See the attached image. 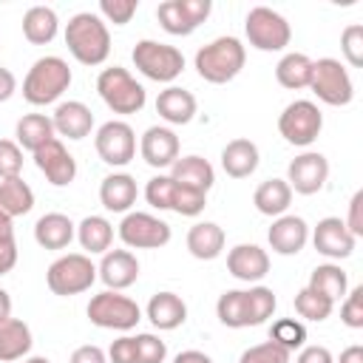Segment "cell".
Segmentation results:
<instances>
[{
  "label": "cell",
  "mask_w": 363,
  "mask_h": 363,
  "mask_svg": "<svg viewBox=\"0 0 363 363\" xmlns=\"http://www.w3.org/2000/svg\"><path fill=\"white\" fill-rule=\"evenodd\" d=\"M170 179L184 184V187L207 193L213 187V182H216V170H213V164L207 159L193 153V156H182V159H176L170 164Z\"/></svg>",
  "instance_id": "27"
},
{
  "label": "cell",
  "mask_w": 363,
  "mask_h": 363,
  "mask_svg": "<svg viewBox=\"0 0 363 363\" xmlns=\"http://www.w3.org/2000/svg\"><path fill=\"white\" fill-rule=\"evenodd\" d=\"M340 320L349 329H363V286H354L349 295H343Z\"/></svg>",
  "instance_id": "47"
},
{
  "label": "cell",
  "mask_w": 363,
  "mask_h": 363,
  "mask_svg": "<svg viewBox=\"0 0 363 363\" xmlns=\"http://www.w3.org/2000/svg\"><path fill=\"white\" fill-rule=\"evenodd\" d=\"M136 196H139L136 179L128 173H111L99 184V201L111 213H128L136 204Z\"/></svg>",
  "instance_id": "23"
},
{
  "label": "cell",
  "mask_w": 363,
  "mask_h": 363,
  "mask_svg": "<svg viewBox=\"0 0 363 363\" xmlns=\"http://www.w3.org/2000/svg\"><path fill=\"white\" fill-rule=\"evenodd\" d=\"M77 238H79L82 250H88L91 255H96V252L105 255L113 241V224L105 216H85L77 224Z\"/></svg>",
  "instance_id": "33"
},
{
  "label": "cell",
  "mask_w": 363,
  "mask_h": 363,
  "mask_svg": "<svg viewBox=\"0 0 363 363\" xmlns=\"http://www.w3.org/2000/svg\"><path fill=\"white\" fill-rule=\"evenodd\" d=\"M340 51L346 57V62L352 68H360L363 65V26L360 23H352L343 28L340 34Z\"/></svg>",
  "instance_id": "43"
},
{
  "label": "cell",
  "mask_w": 363,
  "mask_h": 363,
  "mask_svg": "<svg viewBox=\"0 0 363 363\" xmlns=\"http://www.w3.org/2000/svg\"><path fill=\"white\" fill-rule=\"evenodd\" d=\"M267 241L278 255H298L309 241V227L301 216H278L267 233Z\"/></svg>",
  "instance_id": "19"
},
{
  "label": "cell",
  "mask_w": 363,
  "mask_h": 363,
  "mask_svg": "<svg viewBox=\"0 0 363 363\" xmlns=\"http://www.w3.org/2000/svg\"><path fill=\"white\" fill-rule=\"evenodd\" d=\"M96 94L102 96V102L113 111V113H122V116H130V113H139L145 108V88L142 82L133 79V74L122 65H111V68H102L99 77H96Z\"/></svg>",
  "instance_id": "4"
},
{
  "label": "cell",
  "mask_w": 363,
  "mask_h": 363,
  "mask_svg": "<svg viewBox=\"0 0 363 363\" xmlns=\"http://www.w3.org/2000/svg\"><path fill=\"white\" fill-rule=\"evenodd\" d=\"M71 85V68L62 57H40L26 79H23V96L28 105H51L57 102Z\"/></svg>",
  "instance_id": "3"
},
{
  "label": "cell",
  "mask_w": 363,
  "mask_h": 363,
  "mask_svg": "<svg viewBox=\"0 0 363 363\" xmlns=\"http://www.w3.org/2000/svg\"><path fill=\"white\" fill-rule=\"evenodd\" d=\"M6 318H11V298L6 289H0V320H6Z\"/></svg>",
  "instance_id": "58"
},
{
  "label": "cell",
  "mask_w": 363,
  "mask_h": 363,
  "mask_svg": "<svg viewBox=\"0 0 363 363\" xmlns=\"http://www.w3.org/2000/svg\"><path fill=\"white\" fill-rule=\"evenodd\" d=\"M309 77H312V60L301 51H289L278 60L275 65V79L289 88V91H298V88H309Z\"/></svg>",
  "instance_id": "34"
},
{
  "label": "cell",
  "mask_w": 363,
  "mask_h": 363,
  "mask_svg": "<svg viewBox=\"0 0 363 363\" xmlns=\"http://www.w3.org/2000/svg\"><path fill=\"white\" fill-rule=\"evenodd\" d=\"M320 128H323V113L318 111L315 102L309 99H295L289 102L281 116H278V130L281 136L295 145V147H309L318 136H320Z\"/></svg>",
  "instance_id": "10"
},
{
  "label": "cell",
  "mask_w": 363,
  "mask_h": 363,
  "mask_svg": "<svg viewBox=\"0 0 363 363\" xmlns=\"http://www.w3.org/2000/svg\"><path fill=\"white\" fill-rule=\"evenodd\" d=\"M34 207V190L20 179H3L0 182V213H6L9 218L26 216Z\"/></svg>",
  "instance_id": "36"
},
{
  "label": "cell",
  "mask_w": 363,
  "mask_h": 363,
  "mask_svg": "<svg viewBox=\"0 0 363 363\" xmlns=\"http://www.w3.org/2000/svg\"><path fill=\"white\" fill-rule=\"evenodd\" d=\"M23 170V150L11 139H0V182L14 179Z\"/></svg>",
  "instance_id": "46"
},
{
  "label": "cell",
  "mask_w": 363,
  "mask_h": 363,
  "mask_svg": "<svg viewBox=\"0 0 363 363\" xmlns=\"http://www.w3.org/2000/svg\"><path fill=\"white\" fill-rule=\"evenodd\" d=\"M88 320L99 329H116V332H128L142 320V309L133 298L119 295L113 289H105L99 295H94L88 301Z\"/></svg>",
  "instance_id": "6"
},
{
  "label": "cell",
  "mask_w": 363,
  "mask_h": 363,
  "mask_svg": "<svg viewBox=\"0 0 363 363\" xmlns=\"http://www.w3.org/2000/svg\"><path fill=\"white\" fill-rule=\"evenodd\" d=\"M210 11H213L210 0H164L156 9V20L167 34L187 37L210 17Z\"/></svg>",
  "instance_id": "11"
},
{
  "label": "cell",
  "mask_w": 363,
  "mask_h": 363,
  "mask_svg": "<svg viewBox=\"0 0 363 363\" xmlns=\"http://www.w3.org/2000/svg\"><path fill=\"white\" fill-rule=\"evenodd\" d=\"M51 122H54V133H60L65 139H85L91 133V128H94V113H91V108L85 102L68 99V102L57 105Z\"/></svg>",
  "instance_id": "21"
},
{
  "label": "cell",
  "mask_w": 363,
  "mask_h": 363,
  "mask_svg": "<svg viewBox=\"0 0 363 363\" xmlns=\"http://www.w3.org/2000/svg\"><path fill=\"white\" fill-rule=\"evenodd\" d=\"M173 363H213V357L199 352V349H184V352H179L173 357Z\"/></svg>",
  "instance_id": "55"
},
{
  "label": "cell",
  "mask_w": 363,
  "mask_h": 363,
  "mask_svg": "<svg viewBox=\"0 0 363 363\" xmlns=\"http://www.w3.org/2000/svg\"><path fill=\"white\" fill-rule=\"evenodd\" d=\"M14 136H17V145L20 150H40L45 142L54 139V122L51 116L45 113H26L17 119V128H14Z\"/></svg>",
  "instance_id": "32"
},
{
  "label": "cell",
  "mask_w": 363,
  "mask_h": 363,
  "mask_svg": "<svg viewBox=\"0 0 363 363\" xmlns=\"http://www.w3.org/2000/svg\"><path fill=\"white\" fill-rule=\"evenodd\" d=\"M309 91L332 105V108H343L352 102L354 96V85H352V77L349 71L340 65V60H332V57H323L318 62H312V77H309Z\"/></svg>",
  "instance_id": "8"
},
{
  "label": "cell",
  "mask_w": 363,
  "mask_h": 363,
  "mask_svg": "<svg viewBox=\"0 0 363 363\" xmlns=\"http://www.w3.org/2000/svg\"><path fill=\"white\" fill-rule=\"evenodd\" d=\"M77 235V224L62 213H45L34 224V241L43 250H65Z\"/></svg>",
  "instance_id": "22"
},
{
  "label": "cell",
  "mask_w": 363,
  "mask_h": 363,
  "mask_svg": "<svg viewBox=\"0 0 363 363\" xmlns=\"http://www.w3.org/2000/svg\"><path fill=\"white\" fill-rule=\"evenodd\" d=\"M252 204L261 216H284L286 207L292 204V190L286 184V179H267L255 187L252 193Z\"/></svg>",
  "instance_id": "30"
},
{
  "label": "cell",
  "mask_w": 363,
  "mask_h": 363,
  "mask_svg": "<svg viewBox=\"0 0 363 363\" xmlns=\"http://www.w3.org/2000/svg\"><path fill=\"white\" fill-rule=\"evenodd\" d=\"M94 147L99 153V159L111 167H125L133 156H136V133L128 122L122 119H111L105 122L96 136H94Z\"/></svg>",
  "instance_id": "12"
},
{
  "label": "cell",
  "mask_w": 363,
  "mask_h": 363,
  "mask_svg": "<svg viewBox=\"0 0 363 363\" xmlns=\"http://www.w3.org/2000/svg\"><path fill=\"white\" fill-rule=\"evenodd\" d=\"M204 207H207V193L173 182V193H170V210H173V213L193 218V216H199Z\"/></svg>",
  "instance_id": "39"
},
{
  "label": "cell",
  "mask_w": 363,
  "mask_h": 363,
  "mask_svg": "<svg viewBox=\"0 0 363 363\" xmlns=\"http://www.w3.org/2000/svg\"><path fill=\"white\" fill-rule=\"evenodd\" d=\"M269 340L278 343V346H284L286 352H295V349L303 346V340H306V329H303V323L295 320V318H281V320L272 323V329H269Z\"/></svg>",
  "instance_id": "40"
},
{
  "label": "cell",
  "mask_w": 363,
  "mask_h": 363,
  "mask_svg": "<svg viewBox=\"0 0 363 363\" xmlns=\"http://www.w3.org/2000/svg\"><path fill=\"white\" fill-rule=\"evenodd\" d=\"M139 153L150 167H170L179 159V136L164 125H153L142 133Z\"/></svg>",
  "instance_id": "18"
},
{
  "label": "cell",
  "mask_w": 363,
  "mask_h": 363,
  "mask_svg": "<svg viewBox=\"0 0 363 363\" xmlns=\"http://www.w3.org/2000/svg\"><path fill=\"white\" fill-rule=\"evenodd\" d=\"M306 286H309L312 292H318V295H323V298H329V301L335 303V301H340V298L346 295V289H349V278H346V272H343L337 264H318V267L312 269Z\"/></svg>",
  "instance_id": "35"
},
{
  "label": "cell",
  "mask_w": 363,
  "mask_h": 363,
  "mask_svg": "<svg viewBox=\"0 0 363 363\" xmlns=\"http://www.w3.org/2000/svg\"><path fill=\"white\" fill-rule=\"evenodd\" d=\"M136 71H142L153 82H173L184 71V54L176 45L156 43V40H139L130 54Z\"/></svg>",
  "instance_id": "5"
},
{
  "label": "cell",
  "mask_w": 363,
  "mask_h": 363,
  "mask_svg": "<svg viewBox=\"0 0 363 363\" xmlns=\"http://www.w3.org/2000/svg\"><path fill=\"white\" fill-rule=\"evenodd\" d=\"M170 224L150 213H128L119 224V238L130 250H159L170 241Z\"/></svg>",
  "instance_id": "13"
},
{
  "label": "cell",
  "mask_w": 363,
  "mask_h": 363,
  "mask_svg": "<svg viewBox=\"0 0 363 363\" xmlns=\"http://www.w3.org/2000/svg\"><path fill=\"white\" fill-rule=\"evenodd\" d=\"M23 363H51L48 357H40V354H34V357H26Z\"/></svg>",
  "instance_id": "59"
},
{
  "label": "cell",
  "mask_w": 363,
  "mask_h": 363,
  "mask_svg": "<svg viewBox=\"0 0 363 363\" xmlns=\"http://www.w3.org/2000/svg\"><path fill=\"white\" fill-rule=\"evenodd\" d=\"M216 315L230 329H247L250 326L247 289H227V292H221V298L216 303Z\"/></svg>",
  "instance_id": "37"
},
{
  "label": "cell",
  "mask_w": 363,
  "mask_h": 363,
  "mask_svg": "<svg viewBox=\"0 0 363 363\" xmlns=\"http://www.w3.org/2000/svg\"><path fill=\"white\" fill-rule=\"evenodd\" d=\"M326 179H329V162L318 150H306L295 156L286 167V184L292 193L301 196H315L318 190H323Z\"/></svg>",
  "instance_id": "14"
},
{
  "label": "cell",
  "mask_w": 363,
  "mask_h": 363,
  "mask_svg": "<svg viewBox=\"0 0 363 363\" xmlns=\"http://www.w3.org/2000/svg\"><path fill=\"white\" fill-rule=\"evenodd\" d=\"M354 241H357V238L346 230L343 218H337V216L320 218V221L315 224V230H312V244H315V250H318L320 255L332 258V261L349 258L352 250H354Z\"/></svg>",
  "instance_id": "16"
},
{
  "label": "cell",
  "mask_w": 363,
  "mask_h": 363,
  "mask_svg": "<svg viewBox=\"0 0 363 363\" xmlns=\"http://www.w3.org/2000/svg\"><path fill=\"white\" fill-rule=\"evenodd\" d=\"M247 62V48L238 37H216L196 51V71L204 82L224 85L241 74Z\"/></svg>",
  "instance_id": "2"
},
{
  "label": "cell",
  "mask_w": 363,
  "mask_h": 363,
  "mask_svg": "<svg viewBox=\"0 0 363 363\" xmlns=\"http://www.w3.org/2000/svg\"><path fill=\"white\" fill-rule=\"evenodd\" d=\"M247 303H250V326H258L267 318H272V312L278 306L275 292L269 286H250L247 289Z\"/></svg>",
  "instance_id": "41"
},
{
  "label": "cell",
  "mask_w": 363,
  "mask_h": 363,
  "mask_svg": "<svg viewBox=\"0 0 363 363\" xmlns=\"http://www.w3.org/2000/svg\"><path fill=\"white\" fill-rule=\"evenodd\" d=\"M332 309H335V303H332L329 298L312 292L309 286H303V289L295 295V312H298L303 320L320 323V320H326V318L332 315Z\"/></svg>",
  "instance_id": "38"
},
{
  "label": "cell",
  "mask_w": 363,
  "mask_h": 363,
  "mask_svg": "<svg viewBox=\"0 0 363 363\" xmlns=\"http://www.w3.org/2000/svg\"><path fill=\"white\" fill-rule=\"evenodd\" d=\"M108 360L111 363H136V337L125 335V337L113 340L108 349Z\"/></svg>",
  "instance_id": "49"
},
{
  "label": "cell",
  "mask_w": 363,
  "mask_h": 363,
  "mask_svg": "<svg viewBox=\"0 0 363 363\" xmlns=\"http://www.w3.org/2000/svg\"><path fill=\"white\" fill-rule=\"evenodd\" d=\"M139 0H99V14L113 23V26H125L130 23V17L136 14Z\"/></svg>",
  "instance_id": "45"
},
{
  "label": "cell",
  "mask_w": 363,
  "mask_h": 363,
  "mask_svg": "<svg viewBox=\"0 0 363 363\" xmlns=\"http://www.w3.org/2000/svg\"><path fill=\"white\" fill-rule=\"evenodd\" d=\"M170 193H173V179L170 176H153L145 187V199L156 210H170Z\"/></svg>",
  "instance_id": "48"
},
{
  "label": "cell",
  "mask_w": 363,
  "mask_h": 363,
  "mask_svg": "<svg viewBox=\"0 0 363 363\" xmlns=\"http://www.w3.org/2000/svg\"><path fill=\"white\" fill-rule=\"evenodd\" d=\"M167 357V346L162 337L145 332V335H136V363H164Z\"/></svg>",
  "instance_id": "44"
},
{
  "label": "cell",
  "mask_w": 363,
  "mask_h": 363,
  "mask_svg": "<svg viewBox=\"0 0 363 363\" xmlns=\"http://www.w3.org/2000/svg\"><path fill=\"white\" fill-rule=\"evenodd\" d=\"M96 281V267L88 255L82 252H68V255H60L48 272H45V284L54 295H79L85 289H91V284Z\"/></svg>",
  "instance_id": "7"
},
{
  "label": "cell",
  "mask_w": 363,
  "mask_h": 363,
  "mask_svg": "<svg viewBox=\"0 0 363 363\" xmlns=\"http://www.w3.org/2000/svg\"><path fill=\"white\" fill-rule=\"evenodd\" d=\"M11 241H14V218L0 213V244H11Z\"/></svg>",
  "instance_id": "56"
},
{
  "label": "cell",
  "mask_w": 363,
  "mask_h": 363,
  "mask_svg": "<svg viewBox=\"0 0 363 363\" xmlns=\"http://www.w3.org/2000/svg\"><path fill=\"white\" fill-rule=\"evenodd\" d=\"M335 363H363V346H349V349H343L340 352V357L335 360Z\"/></svg>",
  "instance_id": "57"
},
{
  "label": "cell",
  "mask_w": 363,
  "mask_h": 363,
  "mask_svg": "<svg viewBox=\"0 0 363 363\" xmlns=\"http://www.w3.org/2000/svg\"><path fill=\"white\" fill-rule=\"evenodd\" d=\"M258 147L250 139H233L221 150V167L230 179H247L258 170Z\"/></svg>",
  "instance_id": "26"
},
{
  "label": "cell",
  "mask_w": 363,
  "mask_h": 363,
  "mask_svg": "<svg viewBox=\"0 0 363 363\" xmlns=\"http://www.w3.org/2000/svg\"><path fill=\"white\" fill-rule=\"evenodd\" d=\"M196 96L179 85H170L164 91H159L156 96V113L170 122V125H187L193 116H196Z\"/></svg>",
  "instance_id": "24"
},
{
  "label": "cell",
  "mask_w": 363,
  "mask_h": 363,
  "mask_svg": "<svg viewBox=\"0 0 363 363\" xmlns=\"http://www.w3.org/2000/svg\"><path fill=\"white\" fill-rule=\"evenodd\" d=\"M34 164L37 170L54 184V187H65L74 182L77 176V159L68 153V147L54 136L51 142H45L40 150H34Z\"/></svg>",
  "instance_id": "15"
},
{
  "label": "cell",
  "mask_w": 363,
  "mask_h": 363,
  "mask_svg": "<svg viewBox=\"0 0 363 363\" xmlns=\"http://www.w3.org/2000/svg\"><path fill=\"white\" fill-rule=\"evenodd\" d=\"M31 329L28 323H23L20 318H6L0 320V360L11 363V360H23L31 352Z\"/></svg>",
  "instance_id": "29"
},
{
  "label": "cell",
  "mask_w": 363,
  "mask_h": 363,
  "mask_svg": "<svg viewBox=\"0 0 363 363\" xmlns=\"http://www.w3.org/2000/svg\"><path fill=\"white\" fill-rule=\"evenodd\" d=\"M65 45L82 65H102L111 54V31L99 14L79 11L65 26Z\"/></svg>",
  "instance_id": "1"
},
{
  "label": "cell",
  "mask_w": 363,
  "mask_h": 363,
  "mask_svg": "<svg viewBox=\"0 0 363 363\" xmlns=\"http://www.w3.org/2000/svg\"><path fill=\"white\" fill-rule=\"evenodd\" d=\"M346 230L357 238V235H363V190H357L354 196H352V201H349V216H346Z\"/></svg>",
  "instance_id": "50"
},
{
  "label": "cell",
  "mask_w": 363,
  "mask_h": 363,
  "mask_svg": "<svg viewBox=\"0 0 363 363\" xmlns=\"http://www.w3.org/2000/svg\"><path fill=\"white\" fill-rule=\"evenodd\" d=\"M289 354L284 346L272 343V340H264L258 346H250L247 352H241L238 363H289Z\"/></svg>",
  "instance_id": "42"
},
{
  "label": "cell",
  "mask_w": 363,
  "mask_h": 363,
  "mask_svg": "<svg viewBox=\"0 0 363 363\" xmlns=\"http://www.w3.org/2000/svg\"><path fill=\"white\" fill-rule=\"evenodd\" d=\"M244 31H247L250 45L258 51H284L292 40V28H289L286 17H281L278 11H272L267 6L250 9V14L244 20Z\"/></svg>",
  "instance_id": "9"
},
{
  "label": "cell",
  "mask_w": 363,
  "mask_h": 363,
  "mask_svg": "<svg viewBox=\"0 0 363 363\" xmlns=\"http://www.w3.org/2000/svg\"><path fill=\"white\" fill-rule=\"evenodd\" d=\"M14 91H17V79H14V74H11L9 68L0 65V102H9V99L14 96Z\"/></svg>",
  "instance_id": "53"
},
{
  "label": "cell",
  "mask_w": 363,
  "mask_h": 363,
  "mask_svg": "<svg viewBox=\"0 0 363 363\" xmlns=\"http://www.w3.org/2000/svg\"><path fill=\"white\" fill-rule=\"evenodd\" d=\"M187 250L199 261H213L224 250V230L216 221H199L187 230Z\"/></svg>",
  "instance_id": "28"
},
{
  "label": "cell",
  "mask_w": 363,
  "mask_h": 363,
  "mask_svg": "<svg viewBox=\"0 0 363 363\" xmlns=\"http://www.w3.org/2000/svg\"><path fill=\"white\" fill-rule=\"evenodd\" d=\"M227 269L233 278L255 284L269 272V255L258 244H235L227 252Z\"/></svg>",
  "instance_id": "20"
},
{
  "label": "cell",
  "mask_w": 363,
  "mask_h": 363,
  "mask_svg": "<svg viewBox=\"0 0 363 363\" xmlns=\"http://www.w3.org/2000/svg\"><path fill=\"white\" fill-rule=\"evenodd\" d=\"M14 264H17V244L14 241L11 244H0V275L11 272Z\"/></svg>",
  "instance_id": "54"
},
{
  "label": "cell",
  "mask_w": 363,
  "mask_h": 363,
  "mask_svg": "<svg viewBox=\"0 0 363 363\" xmlns=\"http://www.w3.org/2000/svg\"><path fill=\"white\" fill-rule=\"evenodd\" d=\"M147 320L162 332L179 329L187 320V303L176 292H156L147 301Z\"/></svg>",
  "instance_id": "25"
},
{
  "label": "cell",
  "mask_w": 363,
  "mask_h": 363,
  "mask_svg": "<svg viewBox=\"0 0 363 363\" xmlns=\"http://www.w3.org/2000/svg\"><path fill=\"white\" fill-rule=\"evenodd\" d=\"M96 275L102 278V284L113 292H122L128 286L136 284L139 278V261L130 250H108L102 255V264L96 267Z\"/></svg>",
  "instance_id": "17"
},
{
  "label": "cell",
  "mask_w": 363,
  "mask_h": 363,
  "mask_svg": "<svg viewBox=\"0 0 363 363\" xmlns=\"http://www.w3.org/2000/svg\"><path fill=\"white\" fill-rule=\"evenodd\" d=\"M68 363H108V354H105L99 346L85 343V346L74 349V354H71V360H68Z\"/></svg>",
  "instance_id": "51"
},
{
  "label": "cell",
  "mask_w": 363,
  "mask_h": 363,
  "mask_svg": "<svg viewBox=\"0 0 363 363\" xmlns=\"http://www.w3.org/2000/svg\"><path fill=\"white\" fill-rule=\"evenodd\" d=\"M57 28H60L57 11L48 6H31L23 14V37L31 45H48L57 37Z\"/></svg>",
  "instance_id": "31"
},
{
  "label": "cell",
  "mask_w": 363,
  "mask_h": 363,
  "mask_svg": "<svg viewBox=\"0 0 363 363\" xmlns=\"http://www.w3.org/2000/svg\"><path fill=\"white\" fill-rule=\"evenodd\" d=\"M295 363H335V357L326 346H303Z\"/></svg>",
  "instance_id": "52"
}]
</instances>
